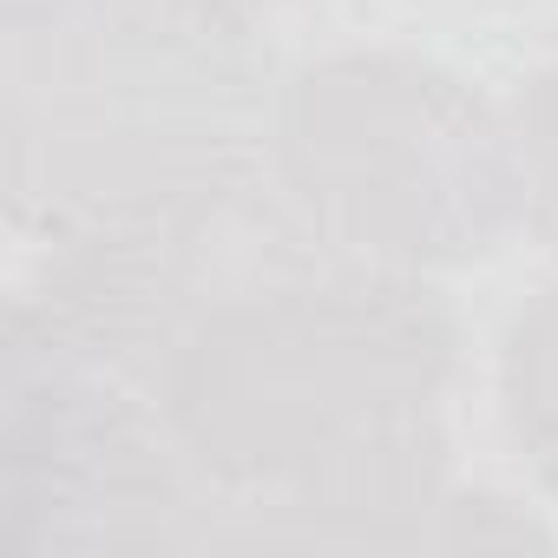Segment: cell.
I'll return each mask as SVG.
<instances>
[{
  "mask_svg": "<svg viewBox=\"0 0 558 558\" xmlns=\"http://www.w3.org/2000/svg\"><path fill=\"white\" fill-rule=\"evenodd\" d=\"M453 375L460 316L434 276L296 243L217 296L151 388L217 538L532 545L480 525L493 493H453Z\"/></svg>",
  "mask_w": 558,
  "mask_h": 558,
  "instance_id": "cell-1",
  "label": "cell"
},
{
  "mask_svg": "<svg viewBox=\"0 0 558 558\" xmlns=\"http://www.w3.org/2000/svg\"><path fill=\"white\" fill-rule=\"evenodd\" d=\"M263 0H0L8 223L34 243L263 171Z\"/></svg>",
  "mask_w": 558,
  "mask_h": 558,
  "instance_id": "cell-2",
  "label": "cell"
},
{
  "mask_svg": "<svg viewBox=\"0 0 558 558\" xmlns=\"http://www.w3.org/2000/svg\"><path fill=\"white\" fill-rule=\"evenodd\" d=\"M263 171L323 250L414 276L466 269L519 230L506 106L401 47L323 53L276 80Z\"/></svg>",
  "mask_w": 558,
  "mask_h": 558,
  "instance_id": "cell-3",
  "label": "cell"
},
{
  "mask_svg": "<svg viewBox=\"0 0 558 558\" xmlns=\"http://www.w3.org/2000/svg\"><path fill=\"white\" fill-rule=\"evenodd\" d=\"M210 499L151 381L0 323V558L204 545Z\"/></svg>",
  "mask_w": 558,
  "mask_h": 558,
  "instance_id": "cell-4",
  "label": "cell"
},
{
  "mask_svg": "<svg viewBox=\"0 0 558 558\" xmlns=\"http://www.w3.org/2000/svg\"><path fill=\"white\" fill-rule=\"evenodd\" d=\"M499 414L525 473L558 506V283L525 296L499 336Z\"/></svg>",
  "mask_w": 558,
  "mask_h": 558,
  "instance_id": "cell-5",
  "label": "cell"
},
{
  "mask_svg": "<svg viewBox=\"0 0 558 558\" xmlns=\"http://www.w3.org/2000/svg\"><path fill=\"white\" fill-rule=\"evenodd\" d=\"M512 191H519V230L558 256V60H545L512 99Z\"/></svg>",
  "mask_w": 558,
  "mask_h": 558,
  "instance_id": "cell-6",
  "label": "cell"
}]
</instances>
